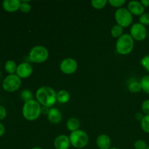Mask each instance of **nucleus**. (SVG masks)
Here are the masks:
<instances>
[{
  "label": "nucleus",
  "instance_id": "1",
  "mask_svg": "<svg viewBox=\"0 0 149 149\" xmlns=\"http://www.w3.org/2000/svg\"><path fill=\"white\" fill-rule=\"evenodd\" d=\"M36 100L42 106L52 108L57 102V93L49 86H42L36 92Z\"/></svg>",
  "mask_w": 149,
  "mask_h": 149
},
{
  "label": "nucleus",
  "instance_id": "2",
  "mask_svg": "<svg viewBox=\"0 0 149 149\" xmlns=\"http://www.w3.org/2000/svg\"><path fill=\"white\" fill-rule=\"evenodd\" d=\"M22 113L26 120H36L42 113V106L36 100H31L24 103L22 109Z\"/></svg>",
  "mask_w": 149,
  "mask_h": 149
},
{
  "label": "nucleus",
  "instance_id": "3",
  "mask_svg": "<svg viewBox=\"0 0 149 149\" xmlns=\"http://www.w3.org/2000/svg\"><path fill=\"white\" fill-rule=\"evenodd\" d=\"M134 39L130 33H124L122 36L117 39L116 42V51L118 54L127 55L130 53L134 48Z\"/></svg>",
  "mask_w": 149,
  "mask_h": 149
},
{
  "label": "nucleus",
  "instance_id": "4",
  "mask_svg": "<svg viewBox=\"0 0 149 149\" xmlns=\"http://www.w3.org/2000/svg\"><path fill=\"white\" fill-rule=\"evenodd\" d=\"M49 58V52L45 47L36 45L31 49L29 54V59L34 63H42Z\"/></svg>",
  "mask_w": 149,
  "mask_h": 149
},
{
  "label": "nucleus",
  "instance_id": "5",
  "mask_svg": "<svg viewBox=\"0 0 149 149\" xmlns=\"http://www.w3.org/2000/svg\"><path fill=\"white\" fill-rule=\"evenodd\" d=\"M71 146L76 148H83L88 144L89 136L87 132L81 130L71 132L69 135Z\"/></svg>",
  "mask_w": 149,
  "mask_h": 149
},
{
  "label": "nucleus",
  "instance_id": "6",
  "mask_svg": "<svg viewBox=\"0 0 149 149\" xmlns=\"http://www.w3.org/2000/svg\"><path fill=\"white\" fill-rule=\"evenodd\" d=\"M114 17L116 24L122 26L123 29L129 27L133 21V15L131 14L127 8L125 7L117 9L114 14Z\"/></svg>",
  "mask_w": 149,
  "mask_h": 149
},
{
  "label": "nucleus",
  "instance_id": "7",
  "mask_svg": "<svg viewBox=\"0 0 149 149\" xmlns=\"http://www.w3.org/2000/svg\"><path fill=\"white\" fill-rule=\"evenodd\" d=\"M21 79L17 74H10L4 78L2 82V87L5 91L15 92L21 86Z\"/></svg>",
  "mask_w": 149,
  "mask_h": 149
},
{
  "label": "nucleus",
  "instance_id": "8",
  "mask_svg": "<svg viewBox=\"0 0 149 149\" xmlns=\"http://www.w3.org/2000/svg\"><path fill=\"white\" fill-rule=\"evenodd\" d=\"M130 34L135 41H143L147 36V30L145 26L140 23H135L130 28Z\"/></svg>",
  "mask_w": 149,
  "mask_h": 149
},
{
  "label": "nucleus",
  "instance_id": "9",
  "mask_svg": "<svg viewBox=\"0 0 149 149\" xmlns=\"http://www.w3.org/2000/svg\"><path fill=\"white\" fill-rule=\"evenodd\" d=\"M78 68L77 61L72 58H66L61 61L60 69L65 74H72L76 72Z\"/></svg>",
  "mask_w": 149,
  "mask_h": 149
},
{
  "label": "nucleus",
  "instance_id": "10",
  "mask_svg": "<svg viewBox=\"0 0 149 149\" xmlns=\"http://www.w3.org/2000/svg\"><path fill=\"white\" fill-rule=\"evenodd\" d=\"M33 73V67L28 63H21L17 65L16 74L20 79L29 78Z\"/></svg>",
  "mask_w": 149,
  "mask_h": 149
},
{
  "label": "nucleus",
  "instance_id": "11",
  "mask_svg": "<svg viewBox=\"0 0 149 149\" xmlns=\"http://www.w3.org/2000/svg\"><path fill=\"white\" fill-rule=\"evenodd\" d=\"M127 10L132 15L141 16L145 13V7L139 1H131L127 4Z\"/></svg>",
  "mask_w": 149,
  "mask_h": 149
},
{
  "label": "nucleus",
  "instance_id": "12",
  "mask_svg": "<svg viewBox=\"0 0 149 149\" xmlns=\"http://www.w3.org/2000/svg\"><path fill=\"white\" fill-rule=\"evenodd\" d=\"M71 146L69 137L65 135H60L54 141V147L55 149H68Z\"/></svg>",
  "mask_w": 149,
  "mask_h": 149
},
{
  "label": "nucleus",
  "instance_id": "13",
  "mask_svg": "<svg viewBox=\"0 0 149 149\" xmlns=\"http://www.w3.org/2000/svg\"><path fill=\"white\" fill-rule=\"evenodd\" d=\"M21 1L20 0H4L2 2V7L8 13H14L20 10Z\"/></svg>",
  "mask_w": 149,
  "mask_h": 149
},
{
  "label": "nucleus",
  "instance_id": "14",
  "mask_svg": "<svg viewBox=\"0 0 149 149\" xmlns=\"http://www.w3.org/2000/svg\"><path fill=\"white\" fill-rule=\"evenodd\" d=\"M47 119L52 124H59L62 121V113L57 108L52 107L47 113Z\"/></svg>",
  "mask_w": 149,
  "mask_h": 149
},
{
  "label": "nucleus",
  "instance_id": "15",
  "mask_svg": "<svg viewBox=\"0 0 149 149\" xmlns=\"http://www.w3.org/2000/svg\"><path fill=\"white\" fill-rule=\"evenodd\" d=\"M111 141L110 137L106 134H101L98 135L96 139V145L97 148L100 149H109L111 148Z\"/></svg>",
  "mask_w": 149,
  "mask_h": 149
},
{
  "label": "nucleus",
  "instance_id": "16",
  "mask_svg": "<svg viewBox=\"0 0 149 149\" xmlns=\"http://www.w3.org/2000/svg\"><path fill=\"white\" fill-rule=\"evenodd\" d=\"M66 127L71 132L78 130H79L80 127L79 120L74 117L70 118L66 122Z\"/></svg>",
  "mask_w": 149,
  "mask_h": 149
},
{
  "label": "nucleus",
  "instance_id": "17",
  "mask_svg": "<svg viewBox=\"0 0 149 149\" xmlns=\"http://www.w3.org/2000/svg\"><path fill=\"white\" fill-rule=\"evenodd\" d=\"M70 100V94L67 90H61L57 93V101L62 104L68 103Z\"/></svg>",
  "mask_w": 149,
  "mask_h": 149
},
{
  "label": "nucleus",
  "instance_id": "18",
  "mask_svg": "<svg viewBox=\"0 0 149 149\" xmlns=\"http://www.w3.org/2000/svg\"><path fill=\"white\" fill-rule=\"evenodd\" d=\"M128 90L132 93H138L142 90L141 81L138 80H132L129 82L127 85Z\"/></svg>",
  "mask_w": 149,
  "mask_h": 149
},
{
  "label": "nucleus",
  "instance_id": "19",
  "mask_svg": "<svg viewBox=\"0 0 149 149\" xmlns=\"http://www.w3.org/2000/svg\"><path fill=\"white\" fill-rule=\"evenodd\" d=\"M124 31V29L122 26H119L118 24L114 25V26H112L111 29V34L113 36V38H116V39H119L120 36H122Z\"/></svg>",
  "mask_w": 149,
  "mask_h": 149
},
{
  "label": "nucleus",
  "instance_id": "20",
  "mask_svg": "<svg viewBox=\"0 0 149 149\" xmlns=\"http://www.w3.org/2000/svg\"><path fill=\"white\" fill-rule=\"evenodd\" d=\"M4 68H5L6 71H7L8 74H15V73L16 72V70H17V65L14 61L10 60V61H7V62H6Z\"/></svg>",
  "mask_w": 149,
  "mask_h": 149
},
{
  "label": "nucleus",
  "instance_id": "21",
  "mask_svg": "<svg viewBox=\"0 0 149 149\" xmlns=\"http://www.w3.org/2000/svg\"><path fill=\"white\" fill-rule=\"evenodd\" d=\"M109 1L107 0H92L91 5L96 10H101L106 7Z\"/></svg>",
  "mask_w": 149,
  "mask_h": 149
},
{
  "label": "nucleus",
  "instance_id": "22",
  "mask_svg": "<svg viewBox=\"0 0 149 149\" xmlns=\"http://www.w3.org/2000/svg\"><path fill=\"white\" fill-rule=\"evenodd\" d=\"M33 93L29 90H24L20 93V97H21V99L25 103L31 100H33Z\"/></svg>",
  "mask_w": 149,
  "mask_h": 149
},
{
  "label": "nucleus",
  "instance_id": "23",
  "mask_svg": "<svg viewBox=\"0 0 149 149\" xmlns=\"http://www.w3.org/2000/svg\"><path fill=\"white\" fill-rule=\"evenodd\" d=\"M140 81L142 87V90H143L147 94H149V75L144 76Z\"/></svg>",
  "mask_w": 149,
  "mask_h": 149
},
{
  "label": "nucleus",
  "instance_id": "24",
  "mask_svg": "<svg viewBox=\"0 0 149 149\" xmlns=\"http://www.w3.org/2000/svg\"><path fill=\"white\" fill-rule=\"evenodd\" d=\"M141 126L143 131L149 133V115H145L143 119L141 122Z\"/></svg>",
  "mask_w": 149,
  "mask_h": 149
},
{
  "label": "nucleus",
  "instance_id": "25",
  "mask_svg": "<svg viewBox=\"0 0 149 149\" xmlns=\"http://www.w3.org/2000/svg\"><path fill=\"white\" fill-rule=\"evenodd\" d=\"M20 10L23 13H28L31 10V5L29 3V1H21Z\"/></svg>",
  "mask_w": 149,
  "mask_h": 149
},
{
  "label": "nucleus",
  "instance_id": "26",
  "mask_svg": "<svg viewBox=\"0 0 149 149\" xmlns=\"http://www.w3.org/2000/svg\"><path fill=\"white\" fill-rule=\"evenodd\" d=\"M126 3L125 0H110L109 1V4L111 7H116V8H122Z\"/></svg>",
  "mask_w": 149,
  "mask_h": 149
},
{
  "label": "nucleus",
  "instance_id": "27",
  "mask_svg": "<svg viewBox=\"0 0 149 149\" xmlns=\"http://www.w3.org/2000/svg\"><path fill=\"white\" fill-rule=\"evenodd\" d=\"M134 148L135 149H147L148 145L143 140H137L134 143Z\"/></svg>",
  "mask_w": 149,
  "mask_h": 149
},
{
  "label": "nucleus",
  "instance_id": "28",
  "mask_svg": "<svg viewBox=\"0 0 149 149\" xmlns=\"http://www.w3.org/2000/svg\"><path fill=\"white\" fill-rule=\"evenodd\" d=\"M139 23L143 26H149V13H144L139 16Z\"/></svg>",
  "mask_w": 149,
  "mask_h": 149
},
{
  "label": "nucleus",
  "instance_id": "29",
  "mask_svg": "<svg viewBox=\"0 0 149 149\" xmlns=\"http://www.w3.org/2000/svg\"><path fill=\"white\" fill-rule=\"evenodd\" d=\"M141 64L143 68L149 72V55H146L141 60Z\"/></svg>",
  "mask_w": 149,
  "mask_h": 149
},
{
  "label": "nucleus",
  "instance_id": "30",
  "mask_svg": "<svg viewBox=\"0 0 149 149\" xmlns=\"http://www.w3.org/2000/svg\"><path fill=\"white\" fill-rule=\"evenodd\" d=\"M141 109L145 115H149V100H146L143 102Z\"/></svg>",
  "mask_w": 149,
  "mask_h": 149
},
{
  "label": "nucleus",
  "instance_id": "31",
  "mask_svg": "<svg viewBox=\"0 0 149 149\" xmlns=\"http://www.w3.org/2000/svg\"><path fill=\"white\" fill-rule=\"evenodd\" d=\"M7 116V111L5 108L3 107L2 106H0V120L4 119Z\"/></svg>",
  "mask_w": 149,
  "mask_h": 149
},
{
  "label": "nucleus",
  "instance_id": "32",
  "mask_svg": "<svg viewBox=\"0 0 149 149\" xmlns=\"http://www.w3.org/2000/svg\"><path fill=\"white\" fill-rule=\"evenodd\" d=\"M143 117H144L143 115L141 113H139V112L135 114V119H136L138 121H140V122L142 121V119H143Z\"/></svg>",
  "mask_w": 149,
  "mask_h": 149
},
{
  "label": "nucleus",
  "instance_id": "33",
  "mask_svg": "<svg viewBox=\"0 0 149 149\" xmlns=\"http://www.w3.org/2000/svg\"><path fill=\"white\" fill-rule=\"evenodd\" d=\"M4 132H5V127H4V125L0 123V137L4 135Z\"/></svg>",
  "mask_w": 149,
  "mask_h": 149
},
{
  "label": "nucleus",
  "instance_id": "34",
  "mask_svg": "<svg viewBox=\"0 0 149 149\" xmlns=\"http://www.w3.org/2000/svg\"><path fill=\"white\" fill-rule=\"evenodd\" d=\"M141 3L145 8L149 7V0H141Z\"/></svg>",
  "mask_w": 149,
  "mask_h": 149
},
{
  "label": "nucleus",
  "instance_id": "35",
  "mask_svg": "<svg viewBox=\"0 0 149 149\" xmlns=\"http://www.w3.org/2000/svg\"><path fill=\"white\" fill-rule=\"evenodd\" d=\"M49 111V108L45 107V106H42V113H44V114H45V113H46V114L47 115Z\"/></svg>",
  "mask_w": 149,
  "mask_h": 149
},
{
  "label": "nucleus",
  "instance_id": "36",
  "mask_svg": "<svg viewBox=\"0 0 149 149\" xmlns=\"http://www.w3.org/2000/svg\"><path fill=\"white\" fill-rule=\"evenodd\" d=\"M31 149H43V148H40V147H33V148H32Z\"/></svg>",
  "mask_w": 149,
  "mask_h": 149
},
{
  "label": "nucleus",
  "instance_id": "37",
  "mask_svg": "<svg viewBox=\"0 0 149 149\" xmlns=\"http://www.w3.org/2000/svg\"><path fill=\"white\" fill-rule=\"evenodd\" d=\"M109 149H120L119 148H115V147H113V148H110Z\"/></svg>",
  "mask_w": 149,
  "mask_h": 149
},
{
  "label": "nucleus",
  "instance_id": "38",
  "mask_svg": "<svg viewBox=\"0 0 149 149\" xmlns=\"http://www.w3.org/2000/svg\"><path fill=\"white\" fill-rule=\"evenodd\" d=\"M147 149H149V146H148V148H147Z\"/></svg>",
  "mask_w": 149,
  "mask_h": 149
},
{
  "label": "nucleus",
  "instance_id": "39",
  "mask_svg": "<svg viewBox=\"0 0 149 149\" xmlns=\"http://www.w3.org/2000/svg\"><path fill=\"white\" fill-rule=\"evenodd\" d=\"M148 38H149V31H148Z\"/></svg>",
  "mask_w": 149,
  "mask_h": 149
},
{
  "label": "nucleus",
  "instance_id": "40",
  "mask_svg": "<svg viewBox=\"0 0 149 149\" xmlns=\"http://www.w3.org/2000/svg\"><path fill=\"white\" fill-rule=\"evenodd\" d=\"M0 100H1V97H0Z\"/></svg>",
  "mask_w": 149,
  "mask_h": 149
},
{
  "label": "nucleus",
  "instance_id": "41",
  "mask_svg": "<svg viewBox=\"0 0 149 149\" xmlns=\"http://www.w3.org/2000/svg\"><path fill=\"white\" fill-rule=\"evenodd\" d=\"M98 149H100V148H98Z\"/></svg>",
  "mask_w": 149,
  "mask_h": 149
}]
</instances>
